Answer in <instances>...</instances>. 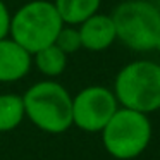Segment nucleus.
Here are the masks:
<instances>
[{"label":"nucleus","mask_w":160,"mask_h":160,"mask_svg":"<svg viewBox=\"0 0 160 160\" xmlns=\"http://www.w3.org/2000/svg\"><path fill=\"white\" fill-rule=\"evenodd\" d=\"M26 119L48 134L66 132L72 126V97L53 79L38 81L22 95Z\"/></svg>","instance_id":"obj_1"},{"label":"nucleus","mask_w":160,"mask_h":160,"mask_svg":"<svg viewBox=\"0 0 160 160\" xmlns=\"http://www.w3.org/2000/svg\"><path fill=\"white\" fill-rule=\"evenodd\" d=\"M114 95L119 105L141 114L160 110V64L153 60H132L117 72Z\"/></svg>","instance_id":"obj_2"},{"label":"nucleus","mask_w":160,"mask_h":160,"mask_svg":"<svg viewBox=\"0 0 160 160\" xmlns=\"http://www.w3.org/2000/svg\"><path fill=\"white\" fill-rule=\"evenodd\" d=\"M117 40L132 52H152L160 38V9L150 0H124L110 14Z\"/></svg>","instance_id":"obj_3"},{"label":"nucleus","mask_w":160,"mask_h":160,"mask_svg":"<svg viewBox=\"0 0 160 160\" xmlns=\"http://www.w3.org/2000/svg\"><path fill=\"white\" fill-rule=\"evenodd\" d=\"M62 26L64 22L53 2L31 0L11 14L9 36L33 55L52 45Z\"/></svg>","instance_id":"obj_4"},{"label":"nucleus","mask_w":160,"mask_h":160,"mask_svg":"<svg viewBox=\"0 0 160 160\" xmlns=\"http://www.w3.org/2000/svg\"><path fill=\"white\" fill-rule=\"evenodd\" d=\"M100 132L108 155L117 160H132L148 148L152 122L146 114L119 107Z\"/></svg>","instance_id":"obj_5"},{"label":"nucleus","mask_w":160,"mask_h":160,"mask_svg":"<svg viewBox=\"0 0 160 160\" xmlns=\"http://www.w3.org/2000/svg\"><path fill=\"white\" fill-rule=\"evenodd\" d=\"M121 107L114 91L91 84L72 97V126L86 132H100Z\"/></svg>","instance_id":"obj_6"},{"label":"nucleus","mask_w":160,"mask_h":160,"mask_svg":"<svg viewBox=\"0 0 160 160\" xmlns=\"http://www.w3.org/2000/svg\"><path fill=\"white\" fill-rule=\"evenodd\" d=\"M33 55L11 36L0 40V83H16L28 76Z\"/></svg>","instance_id":"obj_7"},{"label":"nucleus","mask_w":160,"mask_h":160,"mask_svg":"<svg viewBox=\"0 0 160 160\" xmlns=\"http://www.w3.org/2000/svg\"><path fill=\"white\" fill-rule=\"evenodd\" d=\"M78 29L81 36V48H86L90 52H103L117 40L115 26L110 14L97 12L81 22Z\"/></svg>","instance_id":"obj_8"},{"label":"nucleus","mask_w":160,"mask_h":160,"mask_svg":"<svg viewBox=\"0 0 160 160\" xmlns=\"http://www.w3.org/2000/svg\"><path fill=\"white\" fill-rule=\"evenodd\" d=\"M64 24L79 26L83 21L100 12L102 0H53Z\"/></svg>","instance_id":"obj_9"},{"label":"nucleus","mask_w":160,"mask_h":160,"mask_svg":"<svg viewBox=\"0 0 160 160\" xmlns=\"http://www.w3.org/2000/svg\"><path fill=\"white\" fill-rule=\"evenodd\" d=\"M33 64L45 78H57L66 71L67 55L55 43H52L33 53Z\"/></svg>","instance_id":"obj_10"},{"label":"nucleus","mask_w":160,"mask_h":160,"mask_svg":"<svg viewBox=\"0 0 160 160\" xmlns=\"http://www.w3.org/2000/svg\"><path fill=\"white\" fill-rule=\"evenodd\" d=\"M26 119L22 95L2 93L0 95V132L14 131Z\"/></svg>","instance_id":"obj_11"},{"label":"nucleus","mask_w":160,"mask_h":160,"mask_svg":"<svg viewBox=\"0 0 160 160\" xmlns=\"http://www.w3.org/2000/svg\"><path fill=\"white\" fill-rule=\"evenodd\" d=\"M55 43L66 55L74 53L81 48V36H79V29L78 26H71V24H64L60 28L59 35L55 38Z\"/></svg>","instance_id":"obj_12"},{"label":"nucleus","mask_w":160,"mask_h":160,"mask_svg":"<svg viewBox=\"0 0 160 160\" xmlns=\"http://www.w3.org/2000/svg\"><path fill=\"white\" fill-rule=\"evenodd\" d=\"M9 26H11V11L4 0H0V40L9 36Z\"/></svg>","instance_id":"obj_13"},{"label":"nucleus","mask_w":160,"mask_h":160,"mask_svg":"<svg viewBox=\"0 0 160 160\" xmlns=\"http://www.w3.org/2000/svg\"><path fill=\"white\" fill-rule=\"evenodd\" d=\"M150 2H152V4H155V5H157V7H158V9H160V0H150Z\"/></svg>","instance_id":"obj_14"},{"label":"nucleus","mask_w":160,"mask_h":160,"mask_svg":"<svg viewBox=\"0 0 160 160\" xmlns=\"http://www.w3.org/2000/svg\"><path fill=\"white\" fill-rule=\"evenodd\" d=\"M155 50L160 53V38H158V42H157V47H155Z\"/></svg>","instance_id":"obj_15"}]
</instances>
